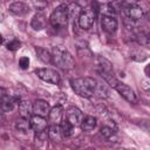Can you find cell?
Masks as SVG:
<instances>
[{
  "label": "cell",
  "mask_w": 150,
  "mask_h": 150,
  "mask_svg": "<svg viewBox=\"0 0 150 150\" xmlns=\"http://www.w3.org/2000/svg\"><path fill=\"white\" fill-rule=\"evenodd\" d=\"M96 83L97 81L94 77H89V76L70 80V86H71V89L75 91V94L86 98H89L94 95Z\"/></svg>",
  "instance_id": "obj_1"
},
{
  "label": "cell",
  "mask_w": 150,
  "mask_h": 150,
  "mask_svg": "<svg viewBox=\"0 0 150 150\" xmlns=\"http://www.w3.org/2000/svg\"><path fill=\"white\" fill-rule=\"evenodd\" d=\"M52 61L54 62V64H56V67L66 69V70L71 69L75 64V61H74V57L71 56V54L62 47H54L53 48Z\"/></svg>",
  "instance_id": "obj_2"
},
{
  "label": "cell",
  "mask_w": 150,
  "mask_h": 150,
  "mask_svg": "<svg viewBox=\"0 0 150 150\" xmlns=\"http://www.w3.org/2000/svg\"><path fill=\"white\" fill-rule=\"evenodd\" d=\"M68 19H69V14H68V5L67 4H61L57 7H55L49 16V21L55 29L64 28L68 23Z\"/></svg>",
  "instance_id": "obj_3"
},
{
  "label": "cell",
  "mask_w": 150,
  "mask_h": 150,
  "mask_svg": "<svg viewBox=\"0 0 150 150\" xmlns=\"http://www.w3.org/2000/svg\"><path fill=\"white\" fill-rule=\"evenodd\" d=\"M35 74L38 75L39 79L50 84H59L61 81L60 74L56 70L50 69V68H38L35 69Z\"/></svg>",
  "instance_id": "obj_4"
},
{
  "label": "cell",
  "mask_w": 150,
  "mask_h": 150,
  "mask_svg": "<svg viewBox=\"0 0 150 150\" xmlns=\"http://www.w3.org/2000/svg\"><path fill=\"white\" fill-rule=\"evenodd\" d=\"M122 9H124V13L130 21H139L144 19L145 16L144 9L137 4H124L123 2Z\"/></svg>",
  "instance_id": "obj_5"
},
{
  "label": "cell",
  "mask_w": 150,
  "mask_h": 150,
  "mask_svg": "<svg viewBox=\"0 0 150 150\" xmlns=\"http://www.w3.org/2000/svg\"><path fill=\"white\" fill-rule=\"evenodd\" d=\"M95 16H96V13L94 9H81L77 16L79 26L82 29H89L94 23Z\"/></svg>",
  "instance_id": "obj_6"
},
{
  "label": "cell",
  "mask_w": 150,
  "mask_h": 150,
  "mask_svg": "<svg viewBox=\"0 0 150 150\" xmlns=\"http://www.w3.org/2000/svg\"><path fill=\"white\" fill-rule=\"evenodd\" d=\"M66 120L73 125V127H77V125H80L81 124V122H82V120H83V114H82V111L79 109V108H76V107H70L68 110H67V112H66Z\"/></svg>",
  "instance_id": "obj_7"
},
{
  "label": "cell",
  "mask_w": 150,
  "mask_h": 150,
  "mask_svg": "<svg viewBox=\"0 0 150 150\" xmlns=\"http://www.w3.org/2000/svg\"><path fill=\"white\" fill-rule=\"evenodd\" d=\"M101 26L103 28L104 32L111 34L114 32H116L117 27H118V22L116 20L115 16H111V15H108V14H104L101 19Z\"/></svg>",
  "instance_id": "obj_8"
},
{
  "label": "cell",
  "mask_w": 150,
  "mask_h": 150,
  "mask_svg": "<svg viewBox=\"0 0 150 150\" xmlns=\"http://www.w3.org/2000/svg\"><path fill=\"white\" fill-rule=\"evenodd\" d=\"M49 110H50L49 103L45 100H36L33 103V115L46 117L49 114Z\"/></svg>",
  "instance_id": "obj_9"
},
{
  "label": "cell",
  "mask_w": 150,
  "mask_h": 150,
  "mask_svg": "<svg viewBox=\"0 0 150 150\" xmlns=\"http://www.w3.org/2000/svg\"><path fill=\"white\" fill-rule=\"evenodd\" d=\"M20 102V97L18 96H11L9 94H6L2 100L0 101V109L4 111V112H9L13 110L15 103H19Z\"/></svg>",
  "instance_id": "obj_10"
},
{
  "label": "cell",
  "mask_w": 150,
  "mask_h": 150,
  "mask_svg": "<svg viewBox=\"0 0 150 150\" xmlns=\"http://www.w3.org/2000/svg\"><path fill=\"white\" fill-rule=\"evenodd\" d=\"M29 122H30V128H32L33 130H35L36 132H41V131L47 130L48 123H47V120H46L45 117L33 115V116L30 117Z\"/></svg>",
  "instance_id": "obj_11"
},
{
  "label": "cell",
  "mask_w": 150,
  "mask_h": 150,
  "mask_svg": "<svg viewBox=\"0 0 150 150\" xmlns=\"http://www.w3.org/2000/svg\"><path fill=\"white\" fill-rule=\"evenodd\" d=\"M48 117H49V122L52 124L60 125V123L62 122V117H63V109H62V107L57 104V105H54L53 108H50Z\"/></svg>",
  "instance_id": "obj_12"
},
{
  "label": "cell",
  "mask_w": 150,
  "mask_h": 150,
  "mask_svg": "<svg viewBox=\"0 0 150 150\" xmlns=\"http://www.w3.org/2000/svg\"><path fill=\"white\" fill-rule=\"evenodd\" d=\"M96 66H97V71L98 74L101 73H105V74H114V69H112V64L109 60H107L103 56H98L96 59Z\"/></svg>",
  "instance_id": "obj_13"
},
{
  "label": "cell",
  "mask_w": 150,
  "mask_h": 150,
  "mask_svg": "<svg viewBox=\"0 0 150 150\" xmlns=\"http://www.w3.org/2000/svg\"><path fill=\"white\" fill-rule=\"evenodd\" d=\"M19 112L20 117L23 118H30L33 116V104L27 100H21L19 102Z\"/></svg>",
  "instance_id": "obj_14"
},
{
  "label": "cell",
  "mask_w": 150,
  "mask_h": 150,
  "mask_svg": "<svg viewBox=\"0 0 150 150\" xmlns=\"http://www.w3.org/2000/svg\"><path fill=\"white\" fill-rule=\"evenodd\" d=\"M9 12L14 15H25L29 12V7L22 1H15L9 5Z\"/></svg>",
  "instance_id": "obj_15"
},
{
  "label": "cell",
  "mask_w": 150,
  "mask_h": 150,
  "mask_svg": "<svg viewBox=\"0 0 150 150\" xmlns=\"http://www.w3.org/2000/svg\"><path fill=\"white\" fill-rule=\"evenodd\" d=\"M30 26L34 30H42L46 28V16L42 13H36L30 21Z\"/></svg>",
  "instance_id": "obj_16"
},
{
  "label": "cell",
  "mask_w": 150,
  "mask_h": 150,
  "mask_svg": "<svg viewBox=\"0 0 150 150\" xmlns=\"http://www.w3.org/2000/svg\"><path fill=\"white\" fill-rule=\"evenodd\" d=\"M96 125H97V120H96V117L90 116V115L83 117V120H82V122H81V124H80V127H81V129H82L83 131H91V130H94V129L96 128Z\"/></svg>",
  "instance_id": "obj_17"
},
{
  "label": "cell",
  "mask_w": 150,
  "mask_h": 150,
  "mask_svg": "<svg viewBox=\"0 0 150 150\" xmlns=\"http://www.w3.org/2000/svg\"><path fill=\"white\" fill-rule=\"evenodd\" d=\"M14 127L18 131H21V132H28L32 128H30V122L29 120L27 118H23V117H19L15 123H14Z\"/></svg>",
  "instance_id": "obj_18"
},
{
  "label": "cell",
  "mask_w": 150,
  "mask_h": 150,
  "mask_svg": "<svg viewBox=\"0 0 150 150\" xmlns=\"http://www.w3.org/2000/svg\"><path fill=\"white\" fill-rule=\"evenodd\" d=\"M48 137L49 139L54 141V142H59L62 138V134H61V129L60 125H55V124H50L48 128Z\"/></svg>",
  "instance_id": "obj_19"
},
{
  "label": "cell",
  "mask_w": 150,
  "mask_h": 150,
  "mask_svg": "<svg viewBox=\"0 0 150 150\" xmlns=\"http://www.w3.org/2000/svg\"><path fill=\"white\" fill-rule=\"evenodd\" d=\"M100 132H101L102 137L105 138L107 141H111V142H112V141H115V139L117 138V135H116L115 129L111 128V127H109V125H104V127H102Z\"/></svg>",
  "instance_id": "obj_20"
},
{
  "label": "cell",
  "mask_w": 150,
  "mask_h": 150,
  "mask_svg": "<svg viewBox=\"0 0 150 150\" xmlns=\"http://www.w3.org/2000/svg\"><path fill=\"white\" fill-rule=\"evenodd\" d=\"M36 54L39 56V59L45 62V63H50L52 62V54L43 47H36Z\"/></svg>",
  "instance_id": "obj_21"
},
{
  "label": "cell",
  "mask_w": 150,
  "mask_h": 150,
  "mask_svg": "<svg viewBox=\"0 0 150 150\" xmlns=\"http://www.w3.org/2000/svg\"><path fill=\"white\" fill-rule=\"evenodd\" d=\"M60 129H61L62 137H69V136L73 134L74 127H73L67 120H62V122L60 123Z\"/></svg>",
  "instance_id": "obj_22"
},
{
  "label": "cell",
  "mask_w": 150,
  "mask_h": 150,
  "mask_svg": "<svg viewBox=\"0 0 150 150\" xmlns=\"http://www.w3.org/2000/svg\"><path fill=\"white\" fill-rule=\"evenodd\" d=\"M48 139H49V137H48L47 130L41 131V132H36V135H35V145L39 146V148H41L42 145H46L47 144Z\"/></svg>",
  "instance_id": "obj_23"
},
{
  "label": "cell",
  "mask_w": 150,
  "mask_h": 150,
  "mask_svg": "<svg viewBox=\"0 0 150 150\" xmlns=\"http://www.w3.org/2000/svg\"><path fill=\"white\" fill-rule=\"evenodd\" d=\"M108 94H109V91H108V89H107V86L97 81L94 95H97V96H100V97H108Z\"/></svg>",
  "instance_id": "obj_24"
},
{
  "label": "cell",
  "mask_w": 150,
  "mask_h": 150,
  "mask_svg": "<svg viewBox=\"0 0 150 150\" xmlns=\"http://www.w3.org/2000/svg\"><path fill=\"white\" fill-rule=\"evenodd\" d=\"M20 46H21V43H20V41L16 40V39H12V40H9V41L6 43V48H7L8 50H16V49L20 48Z\"/></svg>",
  "instance_id": "obj_25"
},
{
  "label": "cell",
  "mask_w": 150,
  "mask_h": 150,
  "mask_svg": "<svg viewBox=\"0 0 150 150\" xmlns=\"http://www.w3.org/2000/svg\"><path fill=\"white\" fill-rule=\"evenodd\" d=\"M19 67L21 68V69H27L28 67H29V59L28 57H26V56H23V57H21L20 60H19Z\"/></svg>",
  "instance_id": "obj_26"
},
{
  "label": "cell",
  "mask_w": 150,
  "mask_h": 150,
  "mask_svg": "<svg viewBox=\"0 0 150 150\" xmlns=\"http://www.w3.org/2000/svg\"><path fill=\"white\" fill-rule=\"evenodd\" d=\"M141 87L144 89V90H149V88H150V84H149V80L148 79H143L142 81H141Z\"/></svg>",
  "instance_id": "obj_27"
},
{
  "label": "cell",
  "mask_w": 150,
  "mask_h": 150,
  "mask_svg": "<svg viewBox=\"0 0 150 150\" xmlns=\"http://www.w3.org/2000/svg\"><path fill=\"white\" fill-rule=\"evenodd\" d=\"M7 94V91H6V89H4V88H0V101L2 100V97L5 96Z\"/></svg>",
  "instance_id": "obj_28"
},
{
  "label": "cell",
  "mask_w": 150,
  "mask_h": 150,
  "mask_svg": "<svg viewBox=\"0 0 150 150\" xmlns=\"http://www.w3.org/2000/svg\"><path fill=\"white\" fill-rule=\"evenodd\" d=\"M4 120H5V117H4V111L0 109V123H2Z\"/></svg>",
  "instance_id": "obj_29"
},
{
  "label": "cell",
  "mask_w": 150,
  "mask_h": 150,
  "mask_svg": "<svg viewBox=\"0 0 150 150\" xmlns=\"http://www.w3.org/2000/svg\"><path fill=\"white\" fill-rule=\"evenodd\" d=\"M4 18H5V16H4V13H2V12H0V22H2V21H4Z\"/></svg>",
  "instance_id": "obj_30"
},
{
  "label": "cell",
  "mask_w": 150,
  "mask_h": 150,
  "mask_svg": "<svg viewBox=\"0 0 150 150\" xmlns=\"http://www.w3.org/2000/svg\"><path fill=\"white\" fill-rule=\"evenodd\" d=\"M2 42H4V39H2V35H1V34H0V45H1V43H2Z\"/></svg>",
  "instance_id": "obj_31"
}]
</instances>
